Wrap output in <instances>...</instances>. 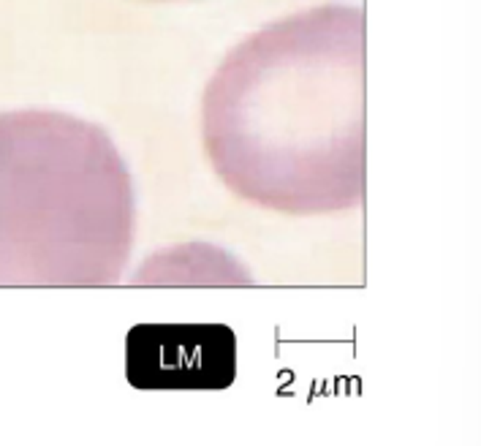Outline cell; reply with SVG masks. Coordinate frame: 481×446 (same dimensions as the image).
Here are the masks:
<instances>
[{"label":"cell","instance_id":"cell-1","mask_svg":"<svg viewBox=\"0 0 481 446\" xmlns=\"http://www.w3.org/2000/svg\"><path fill=\"white\" fill-rule=\"evenodd\" d=\"M204 152L240 199L283 215L365 199V14L326 3L237 44L201 98Z\"/></svg>","mask_w":481,"mask_h":446},{"label":"cell","instance_id":"cell-2","mask_svg":"<svg viewBox=\"0 0 481 446\" xmlns=\"http://www.w3.org/2000/svg\"><path fill=\"white\" fill-rule=\"evenodd\" d=\"M134 231V183L101 126L0 112V286H114Z\"/></svg>","mask_w":481,"mask_h":446},{"label":"cell","instance_id":"cell-3","mask_svg":"<svg viewBox=\"0 0 481 446\" xmlns=\"http://www.w3.org/2000/svg\"><path fill=\"white\" fill-rule=\"evenodd\" d=\"M125 378L145 392L229 389L237 378V335L218 321H150L125 338Z\"/></svg>","mask_w":481,"mask_h":446}]
</instances>
